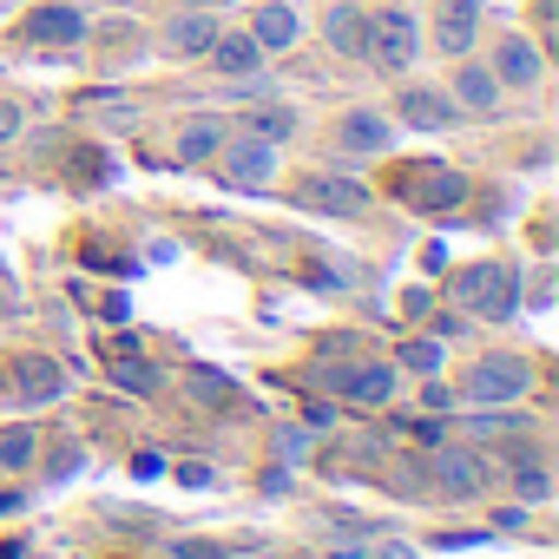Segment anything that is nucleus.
<instances>
[{"mask_svg": "<svg viewBox=\"0 0 559 559\" xmlns=\"http://www.w3.org/2000/svg\"><path fill=\"white\" fill-rule=\"evenodd\" d=\"M448 297L480 323H507L520 310V270L513 263H467V270H454Z\"/></svg>", "mask_w": 559, "mask_h": 559, "instance_id": "nucleus-1", "label": "nucleus"}, {"mask_svg": "<svg viewBox=\"0 0 559 559\" xmlns=\"http://www.w3.org/2000/svg\"><path fill=\"white\" fill-rule=\"evenodd\" d=\"M533 395V362L526 356H480L474 369H467V382H461V402L467 408H513V402H526Z\"/></svg>", "mask_w": 559, "mask_h": 559, "instance_id": "nucleus-2", "label": "nucleus"}, {"mask_svg": "<svg viewBox=\"0 0 559 559\" xmlns=\"http://www.w3.org/2000/svg\"><path fill=\"white\" fill-rule=\"evenodd\" d=\"M389 191H395L408 211H421V217H448V211L467 198V178H461L454 165H441V158H421V165H402Z\"/></svg>", "mask_w": 559, "mask_h": 559, "instance_id": "nucleus-3", "label": "nucleus"}, {"mask_svg": "<svg viewBox=\"0 0 559 559\" xmlns=\"http://www.w3.org/2000/svg\"><path fill=\"white\" fill-rule=\"evenodd\" d=\"M415 53H421V27H415L408 8H382V14H369V53H362V60H376L382 73H408Z\"/></svg>", "mask_w": 559, "mask_h": 559, "instance_id": "nucleus-4", "label": "nucleus"}, {"mask_svg": "<svg viewBox=\"0 0 559 559\" xmlns=\"http://www.w3.org/2000/svg\"><path fill=\"white\" fill-rule=\"evenodd\" d=\"M0 395L21 402V408H47V402H60V395H67V369H60L53 356L27 349V356H14V362H8V376H0Z\"/></svg>", "mask_w": 559, "mask_h": 559, "instance_id": "nucleus-5", "label": "nucleus"}, {"mask_svg": "<svg viewBox=\"0 0 559 559\" xmlns=\"http://www.w3.org/2000/svg\"><path fill=\"white\" fill-rule=\"evenodd\" d=\"M297 204H310L323 217H362L369 211V185L343 178V171H310V178H297Z\"/></svg>", "mask_w": 559, "mask_h": 559, "instance_id": "nucleus-6", "label": "nucleus"}, {"mask_svg": "<svg viewBox=\"0 0 559 559\" xmlns=\"http://www.w3.org/2000/svg\"><path fill=\"white\" fill-rule=\"evenodd\" d=\"M224 158H217V171H224V185H237V191H263L270 178H276V145L270 139H230V145H217Z\"/></svg>", "mask_w": 559, "mask_h": 559, "instance_id": "nucleus-7", "label": "nucleus"}, {"mask_svg": "<svg viewBox=\"0 0 559 559\" xmlns=\"http://www.w3.org/2000/svg\"><path fill=\"white\" fill-rule=\"evenodd\" d=\"M21 40H27V47H80V40H86V14L67 8V0L34 8V14L21 21Z\"/></svg>", "mask_w": 559, "mask_h": 559, "instance_id": "nucleus-8", "label": "nucleus"}, {"mask_svg": "<svg viewBox=\"0 0 559 559\" xmlns=\"http://www.w3.org/2000/svg\"><path fill=\"white\" fill-rule=\"evenodd\" d=\"M487 73H493L500 86H539V73H546V60H539V47H533L526 34H500V47H493V60H487Z\"/></svg>", "mask_w": 559, "mask_h": 559, "instance_id": "nucleus-9", "label": "nucleus"}, {"mask_svg": "<svg viewBox=\"0 0 559 559\" xmlns=\"http://www.w3.org/2000/svg\"><path fill=\"white\" fill-rule=\"evenodd\" d=\"M106 369H112V382H119L126 395H158V382H165V376H158V362H152V356H139V343H126V336H119V343H106Z\"/></svg>", "mask_w": 559, "mask_h": 559, "instance_id": "nucleus-10", "label": "nucleus"}, {"mask_svg": "<svg viewBox=\"0 0 559 559\" xmlns=\"http://www.w3.org/2000/svg\"><path fill=\"white\" fill-rule=\"evenodd\" d=\"M480 34V0H441V14H435V47L448 60H461Z\"/></svg>", "mask_w": 559, "mask_h": 559, "instance_id": "nucleus-11", "label": "nucleus"}, {"mask_svg": "<svg viewBox=\"0 0 559 559\" xmlns=\"http://www.w3.org/2000/svg\"><path fill=\"white\" fill-rule=\"evenodd\" d=\"M297 34H304V21H297V8H284V0H263V8L250 14V40L263 47V60L270 53H290Z\"/></svg>", "mask_w": 559, "mask_h": 559, "instance_id": "nucleus-12", "label": "nucleus"}, {"mask_svg": "<svg viewBox=\"0 0 559 559\" xmlns=\"http://www.w3.org/2000/svg\"><path fill=\"white\" fill-rule=\"evenodd\" d=\"M211 40H217L211 8H185V14L165 27V53H178V60H204V53H211Z\"/></svg>", "mask_w": 559, "mask_h": 559, "instance_id": "nucleus-13", "label": "nucleus"}, {"mask_svg": "<svg viewBox=\"0 0 559 559\" xmlns=\"http://www.w3.org/2000/svg\"><path fill=\"white\" fill-rule=\"evenodd\" d=\"M336 389H343L349 408H382L395 395V376L382 362H356V369H336Z\"/></svg>", "mask_w": 559, "mask_h": 559, "instance_id": "nucleus-14", "label": "nucleus"}, {"mask_svg": "<svg viewBox=\"0 0 559 559\" xmlns=\"http://www.w3.org/2000/svg\"><path fill=\"white\" fill-rule=\"evenodd\" d=\"M323 40H330L343 60H362V53H369V14L349 8V0H336V8L323 14Z\"/></svg>", "mask_w": 559, "mask_h": 559, "instance_id": "nucleus-15", "label": "nucleus"}, {"mask_svg": "<svg viewBox=\"0 0 559 559\" xmlns=\"http://www.w3.org/2000/svg\"><path fill=\"white\" fill-rule=\"evenodd\" d=\"M402 126H415V132H448V126H454V99L435 93V86H402Z\"/></svg>", "mask_w": 559, "mask_h": 559, "instance_id": "nucleus-16", "label": "nucleus"}, {"mask_svg": "<svg viewBox=\"0 0 559 559\" xmlns=\"http://www.w3.org/2000/svg\"><path fill=\"white\" fill-rule=\"evenodd\" d=\"M204 60H211L217 73H230V80H257V73H263V47H257L250 34H217Z\"/></svg>", "mask_w": 559, "mask_h": 559, "instance_id": "nucleus-17", "label": "nucleus"}, {"mask_svg": "<svg viewBox=\"0 0 559 559\" xmlns=\"http://www.w3.org/2000/svg\"><path fill=\"white\" fill-rule=\"evenodd\" d=\"M454 112H480V119H487V112H500V80H493L487 67H474V60H467V67L454 73Z\"/></svg>", "mask_w": 559, "mask_h": 559, "instance_id": "nucleus-18", "label": "nucleus"}, {"mask_svg": "<svg viewBox=\"0 0 559 559\" xmlns=\"http://www.w3.org/2000/svg\"><path fill=\"white\" fill-rule=\"evenodd\" d=\"M435 480L448 487V493H461V500H474L480 487H487V467L467 454V448H441L435 454Z\"/></svg>", "mask_w": 559, "mask_h": 559, "instance_id": "nucleus-19", "label": "nucleus"}, {"mask_svg": "<svg viewBox=\"0 0 559 559\" xmlns=\"http://www.w3.org/2000/svg\"><path fill=\"white\" fill-rule=\"evenodd\" d=\"M343 152H389V119L382 112H349L343 132H336Z\"/></svg>", "mask_w": 559, "mask_h": 559, "instance_id": "nucleus-20", "label": "nucleus"}, {"mask_svg": "<svg viewBox=\"0 0 559 559\" xmlns=\"http://www.w3.org/2000/svg\"><path fill=\"white\" fill-rule=\"evenodd\" d=\"M217 145H224V126H217L211 112H198V119L178 132V158H185V165H204V158H217Z\"/></svg>", "mask_w": 559, "mask_h": 559, "instance_id": "nucleus-21", "label": "nucleus"}, {"mask_svg": "<svg viewBox=\"0 0 559 559\" xmlns=\"http://www.w3.org/2000/svg\"><path fill=\"white\" fill-rule=\"evenodd\" d=\"M40 454V435L21 421V428H0V474H27Z\"/></svg>", "mask_w": 559, "mask_h": 559, "instance_id": "nucleus-22", "label": "nucleus"}, {"mask_svg": "<svg viewBox=\"0 0 559 559\" xmlns=\"http://www.w3.org/2000/svg\"><path fill=\"white\" fill-rule=\"evenodd\" d=\"M243 132L276 145V139H290V132H297V112H290V106H263V112H250V119H243Z\"/></svg>", "mask_w": 559, "mask_h": 559, "instance_id": "nucleus-23", "label": "nucleus"}, {"mask_svg": "<svg viewBox=\"0 0 559 559\" xmlns=\"http://www.w3.org/2000/svg\"><path fill=\"white\" fill-rule=\"evenodd\" d=\"M402 362H408L415 376H441V336H415V343H402Z\"/></svg>", "mask_w": 559, "mask_h": 559, "instance_id": "nucleus-24", "label": "nucleus"}, {"mask_svg": "<svg viewBox=\"0 0 559 559\" xmlns=\"http://www.w3.org/2000/svg\"><path fill=\"white\" fill-rule=\"evenodd\" d=\"M73 297H80V304H86V310H99V317H106V323H126V317H132V304H126V297H119V290H86V284H80V290H73Z\"/></svg>", "mask_w": 559, "mask_h": 559, "instance_id": "nucleus-25", "label": "nucleus"}, {"mask_svg": "<svg viewBox=\"0 0 559 559\" xmlns=\"http://www.w3.org/2000/svg\"><path fill=\"white\" fill-rule=\"evenodd\" d=\"M513 487H520L526 500H546V493H552V480H546V467H539L533 454H526V461H513Z\"/></svg>", "mask_w": 559, "mask_h": 559, "instance_id": "nucleus-26", "label": "nucleus"}, {"mask_svg": "<svg viewBox=\"0 0 559 559\" xmlns=\"http://www.w3.org/2000/svg\"><path fill=\"white\" fill-rule=\"evenodd\" d=\"M191 395H204L211 408H230V395H237V389H230L224 376H211V369H191Z\"/></svg>", "mask_w": 559, "mask_h": 559, "instance_id": "nucleus-27", "label": "nucleus"}, {"mask_svg": "<svg viewBox=\"0 0 559 559\" xmlns=\"http://www.w3.org/2000/svg\"><path fill=\"white\" fill-rule=\"evenodd\" d=\"M86 257H93L99 270H132V257H119L112 243H86Z\"/></svg>", "mask_w": 559, "mask_h": 559, "instance_id": "nucleus-28", "label": "nucleus"}, {"mask_svg": "<svg viewBox=\"0 0 559 559\" xmlns=\"http://www.w3.org/2000/svg\"><path fill=\"white\" fill-rule=\"evenodd\" d=\"M369 559H421V552H415V546H408V539H382V546H376V552H369Z\"/></svg>", "mask_w": 559, "mask_h": 559, "instance_id": "nucleus-29", "label": "nucleus"}, {"mask_svg": "<svg viewBox=\"0 0 559 559\" xmlns=\"http://www.w3.org/2000/svg\"><path fill=\"white\" fill-rule=\"evenodd\" d=\"M0 139H21V106L0 99Z\"/></svg>", "mask_w": 559, "mask_h": 559, "instance_id": "nucleus-30", "label": "nucleus"}, {"mask_svg": "<svg viewBox=\"0 0 559 559\" xmlns=\"http://www.w3.org/2000/svg\"><path fill=\"white\" fill-rule=\"evenodd\" d=\"M276 448H284V454H290V461H297V454H304V448H310V435H304V428H284V435H276Z\"/></svg>", "mask_w": 559, "mask_h": 559, "instance_id": "nucleus-31", "label": "nucleus"}, {"mask_svg": "<svg viewBox=\"0 0 559 559\" xmlns=\"http://www.w3.org/2000/svg\"><path fill=\"white\" fill-rule=\"evenodd\" d=\"M178 8H217V0H178Z\"/></svg>", "mask_w": 559, "mask_h": 559, "instance_id": "nucleus-32", "label": "nucleus"}, {"mask_svg": "<svg viewBox=\"0 0 559 559\" xmlns=\"http://www.w3.org/2000/svg\"><path fill=\"white\" fill-rule=\"evenodd\" d=\"M0 310H8V284H0Z\"/></svg>", "mask_w": 559, "mask_h": 559, "instance_id": "nucleus-33", "label": "nucleus"}, {"mask_svg": "<svg viewBox=\"0 0 559 559\" xmlns=\"http://www.w3.org/2000/svg\"><path fill=\"white\" fill-rule=\"evenodd\" d=\"M0 8H14V0H0Z\"/></svg>", "mask_w": 559, "mask_h": 559, "instance_id": "nucleus-34", "label": "nucleus"}, {"mask_svg": "<svg viewBox=\"0 0 559 559\" xmlns=\"http://www.w3.org/2000/svg\"><path fill=\"white\" fill-rule=\"evenodd\" d=\"M21 559H27V552H21Z\"/></svg>", "mask_w": 559, "mask_h": 559, "instance_id": "nucleus-35", "label": "nucleus"}]
</instances>
